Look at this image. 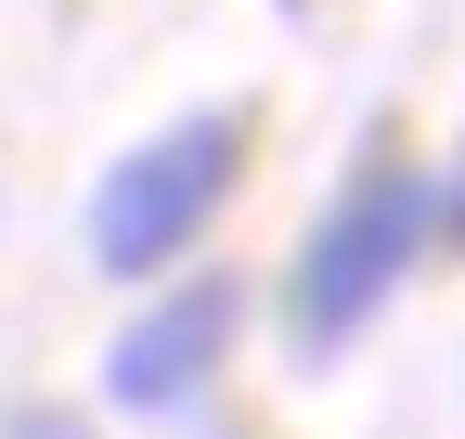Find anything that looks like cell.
Instances as JSON below:
<instances>
[{
    "mask_svg": "<svg viewBox=\"0 0 465 439\" xmlns=\"http://www.w3.org/2000/svg\"><path fill=\"white\" fill-rule=\"evenodd\" d=\"M232 169H246V117H182V130H155L143 155H116L104 194H91V259L104 271H155V259H182L207 233V207L232 194Z\"/></svg>",
    "mask_w": 465,
    "mask_h": 439,
    "instance_id": "6da1fadb",
    "label": "cell"
},
{
    "mask_svg": "<svg viewBox=\"0 0 465 439\" xmlns=\"http://www.w3.org/2000/svg\"><path fill=\"white\" fill-rule=\"evenodd\" d=\"M220 349H232V285H194V298H168L143 337H116V401L130 414H155V401H182L194 375H220Z\"/></svg>",
    "mask_w": 465,
    "mask_h": 439,
    "instance_id": "3957f363",
    "label": "cell"
},
{
    "mask_svg": "<svg viewBox=\"0 0 465 439\" xmlns=\"http://www.w3.org/2000/svg\"><path fill=\"white\" fill-rule=\"evenodd\" d=\"M427 207H440V194H427L414 169H388V155L362 169V194H349L323 233H311V259H298V362H323V349L362 337V310L401 285V259L427 246Z\"/></svg>",
    "mask_w": 465,
    "mask_h": 439,
    "instance_id": "7a4b0ae2",
    "label": "cell"
},
{
    "mask_svg": "<svg viewBox=\"0 0 465 439\" xmlns=\"http://www.w3.org/2000/svg\"><path fill=\"white\" fill-rule=\"evenodd\" d=\"M440 207H452V233H465V169H452V194H440Z\"/></svg>",
    "mask_w": 465,
    "mask_h": 439,
    "instance_id": "277c9868",
    "label": "cell"
}]
</instances>
